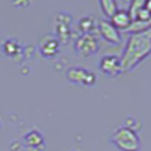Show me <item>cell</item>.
<instances>
[{"label": "cell", "instance_id": "2e32d148", "mask_svg": "<svg viewBox=\"0 0 151 151\" xmlns=\"http://www.w3.org/2000/svg\"><path fill=\"white\" fill-rule=\"evenodd\" d=\"M144 8L151 12V0H145V6H144Z\"/></svg>", "mask_w": 151, "mask_h": 151}, {"label": "cell", "instance_id": "52a82bcc", "mask_svg": "<svg viewBox=\"0 0 151 151\" xmlns=\"http://www.w3.org/2000/svg\"><path fill=\"white\" fill-rule=\"evenodd\" d=\"M100 70H101L103 74L106 76H110V77H113V76H118L122 70H121V60L116 58V56H104L101 58V60H100Z\"/></svg>", "mask_w": 151, "mask_h": 151}, {"label": "cell", "instance_id": "7a4b0ae2", "mask_svg": "<svg viewBox=\"0 0 151 151\" xmlns=\"http://www.w3.org/2000/svg\"><path fill=\"white\" fill-rule=\"evenodd\" d=\"M112 142L116 145L121 151H139L141 150V141L136 132L130 127H119L113 132Z\"/></svg>", "mask_w": 151, "mask_h": 151}, {"label": "cell", "instance_id": "8fae6325", "mask_svg": "<svg viewBox=\"0 0 151 151\" xmlns=\"http://www.w3.org/2000/svg\"><path fill=\"white\" fill-rule=\"evenodd\" d=\"M100 6H101L103 14L106 17H109V18H112L118 12V3H116V0H100Z\"/></svg>", "mask_w": 151, "mask_h": 151}, {"label": "cell", "instance_id": "30bf717a", "mask_svg": "<svg viewBox=\"0 0 151 151\" xmlns=\"http://www.w3.org/2000/svg\"><path fill=\"white\" fill-rule=\"evenodd\" d=\"M24 144H26L29 148H40L44 144V137L40 132H29L26 136H24Z\"/></svg>", "mask_w": 151, "mask_h": 151}, {"label": "cell", "instance_id": "7c38bea8", "mask_svg": "<svg viewBox=\"0 0 151 151\" xmlns=\"http://www.w3.org/2000/svg\"><path fill=\"white\" fill-rule=\"evenodd\" d=\"M145 6V0H132V3L129 6V15L132 17V20L137 18V14L139 11Z\"/></svg>", "mask_w": 151, "mask_h": 151}, {"label": "cell", "instance_id": "5bb4252c", "mask_svg": "<svg viewBox=\"0 0 151 151\" xmlns=\"http://www.w3.org/2000/svg\"><path fill=\"white\" fill-rule=\"evenodd\" d=\"M17 48H18V44H17L15 41H6V42H5V52H6L9 56L14 55V50H17Z\"/></svg>", "mask_w": 151, "mask_h": 151}, {"label": "cell", "instance_id": "3957f363", "mask_svg": "<svg viewBox=\"0 0 151 151\" xmlns=\"http://www.w3.org/2000/svg\"><path fill=\"white\" fill-rule=\"evenodd\" d=\"M76 52L80 56H91L92 53H95L98 50V41L97 38L91 33H83L77 41H76Z\"/></svg>", "mask_w": 151, "mask_h": 151}, {"label": "cell", "instance_id": "ba28073f", "mask_svg": "<svg viewBox=\"0 0 151 151\" xmlns=\"http://www.w3.org/2000/svg\"><path fill=\"white\" fill-rule=\"evenodd\" d=\"M59 40L53 35H45L44 38H41V42H40V50L44 56H53L58 53L59 50Z\"/></svg>", "mask_w": 151, "mask_h": 151}, {"label": "cell", "instance_id": "277c9868", "mask_svg": "<svg viewBox=\"0 0 151 151\" xmlns=\"http://www.w3.org/2000/svg\"><path fill=\"white\" fill-rule=\"evenodd\" d=\"M67 79L73 83H82V85H94L95 83V74L89 73L83 68L74 67L67 71Z\"/></svg>", "mask_w": 151, "mask_h": 151}, {"label": "cell", "instance_id": "9a60e30c", "mask_svg": "<svg viewBox=\"0 0 151 151\" xmlns=\"http://www.w3.org/2000/svg\"><path fill=\"white\" fill-rule=\"evenodd\" d=\"M136 20H151V12L145 8H142L139 11V14H137V18Z\"/></svg>", "mask_w": 151, "mask_h": 151}, {"label": "cell", "instance_id": "6da1fadb", "mask_svg": "<svg viewBox=\"0 0 151 151\" xmlns=\"http://www.w3.org/2000/svg\"><path fill=\"white\" fill-rule=\"evenodd\" d=\"M151 53V30L132 33L121 56V70L129 71Z\"/></svg>", "mask_w": 151, "mask_h": 151}, {"label": "cell", "instance_id": "4fadbf2b", "mask_svg": "<svg viewBox=\"0 0 151 151\" xmlns=\"http://www.w3.org/2000/svg\"><path fill=\"white\" fill-rule=\"evenodd\" d=\"M79 27L83 33H89L92 29H94V18L91 17H83L80 21H79Z\"/></svg>", "mask_w": 151, "mask_h": 151}, {"label": "cell", "instance_id": "5b68a950", "mask_svg": "<svg viewBox=\"0 0 151 151\" xmlns=\"http://www.w3.org/2000/svg\"><path fill=\"white\" fill-rule=\"evenodd\" d=\"M56 38L59 40V42H67L70 38V23H71V17L68 14H58L56 17Z\"/></svg>", "mask_w": 151, "mask_h": 151}, {"label": "cell", "instance_id": "8992f818", "mask_svg": "<svg viewBox=\"0 0 151 151\" xmlns=\"http://www.w3.org/2000/svg\"><path fill=\"white\" fill-rule=\"evenodd\" d=\"M98 30L101 33V36L110 44H119L121 42V35L119 30L113 26V24L107 20H101L98 23Z\"/></svg>", "mask_w": 151, "mask_h": 151}, {"label": "cell", "instance_id": "9c48e42d", "mask_svg": "<svg viewBox=\"0 0 151 151\" xmlns=\"http://www.w3.org/2000/svg\"><path fill=\"white\" fill-rule=\"evenodd\" d=\"M112 24L115 26L118 30H127L130 27V24H132V17L129 15V11H122V9H118V12L115 15H113L110 18Z\"/></svg>", "mask_w": 151, "mask_h": 151}]
</instances>
